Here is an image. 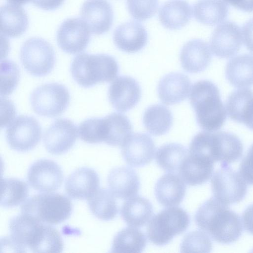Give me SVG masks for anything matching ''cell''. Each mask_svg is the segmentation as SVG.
<instances>
[{"instance_id":"obj_36","label":"cell","mask_w":253,"mask_h":253,"mask_svg":"<svg viewBox=\"0 0 253 253\" xmlns=\"http://www.w3.org/2000/svg\"><path fill=\"white\" fill-rule=\"evenodd\" d=\"M189 151L183 145L171 143L159 147L156 153V161L164 170L170 172L178 171Z\"/></svg>"},{"instance_id":"obj_20","label":"cell","mask_w":253,"mask_h":253,"mask_svg":"<svg viewBox=\"0 0 253 253\" xmlns=\"http://www.w3.org/2000/svg\"><path fill=\"white\" fill-rule=\"evenodd\" d=\"M191 82L185 75L171 73L159 82L158 94L161 101L167 105H174L185 100L190 91Z\"/></svg>"},{"instance_id":"obj_46","label":"cell","mask_w":253,"mask_h":253,"mask_svg":"<svg viewBox=\"0 0 253 253\" xmlns=\"http://www.w3.org/2000/svg\"><path fill=\"white\" fill-rule=\"evenodd\" d=\"M10 3H14L18 5H23L31 1V0H7Z\"/></svg>"},{"instance_id":"obj_41","label":"cell","mask_w":253,"mask_h":253,"mask_svg":"<svg viewBox=\"0 0 253 253\" xmlns=\"http://www.w3.org/2000/svg\"><path fill=\"white\" fill-rule=\"evenodd\" d=\"M239 172L247 183L253 185V144L240 164Z\"/></svg>"},{"instance_id":"obj_39","label":"cell","mask_w":253,"mask_h":253,"mask_svg":"<svg viewBox=\"0 0 253 253\" xmlns=\"http://www.w3.org/2000/svg\"><path fill=\"white\" fill-rule=\"evenodd\" d=\"M0 94L4 96L11 93L18 84L19 69L14 62L4 60L0 62Z\"/></svg>"},{"instance_id":"obj_29","label":"cell","mask_w":253,"mask_h":253,"mask_svg":"<svg viewBox=\"0 0 253 253\" xmlns=\"http://www.w3.org/2000/svg\"><path fill=\"white\" fill-rule=\"evenodd\" d=\"M28 249L34 253H60L64 244L58 231L40 222L32 234Z\"/></svg>"},{"instance_id":"obj_22","label":"cell","mask_w":253,"mask_h":253,"mask_svg":"<svg viewBox=\"0 0 253 253\" xmlns=\"http://www.w3.org/2000/svg\"><path fill=\"white\" fill-rule=\"evenodd\" d=\"M108 184L114 196L121 199H128L138 193L140 180L135 171L128 167L113 169L108 176Z\"/></svg>"},{"instance_id":"obj_23","label":"cell","mask_w":253,"mask_h":253,"mask_svg":"<svg viewBox=\"0 0 253 253\" xmlns=\"http://www.w3.org/2000/svg\"><path fill=\"white\" fill-rule=\"evenodd\" d=\"M227 114L231 119L245 125L253 130V91L248 88L236 90L226 102Z\"/></svg>"},{"instance_id":"obj_7","label":"cell","mask_w":253,"mask_h":253,"mask_svg":"<svg viewBox=\"0 0 253 253\" xmlns=\"http://www.w3.org/2000/svg\"><path fill=\"white\" fill-rule=\"evenodd\" d=\"M20 60L25 69L31 75L42 77L53 69L55 56L49 42L40 38H31L21 46Z\"/></svg>"},{"instance_id":"obj_26","label":"cell","mask_w":253,"mask_h":253,"mask_svg":"<svg viewBox=\"0 0 253 253\" xmlns=\"http://www.w3.org/2000/svg\"><path fill=\"white\" fill-rule=\"evenodd\" d=\"M192 14V7L186 0H169L161 7L159 18L165 28L177 30L189 22Z\"/></svg>"},{"instance_id":"obj_11","label":"cell","mask_w":253,"mask_h":253,"mask_svg":"<svg viewBox=\"0 0 253 253\" xmlns=\"http://www.w3.org/2000/svg\"><path fill=\"white\" fill-rule=\"evenodd\" d=\"M90 31L82 19L72 18L65 20L57 32L58 46L64 52L75 54L84 51L90 40Z\"/></svg>"},{"instance_id":"obj_13","label":"cell","mask_w":253,"mask_h":253,"mask_svg":"<svg viewBox=\"0 0 253 253\" xmlns=\"http://www.w3.org/2000/svg\"><path fill=\"white\" fill-rule=\"evenodd\" d=\"M78 135V128L73 122L64 118L57 119L44 132V146L52 154L65 153L73 147Z\"/></svg>"},{"instance_id":"obj_14","label":"cell","mask_w":253,"mask_h":253,"mask_svg":"<svg viewBox=\"0 0 253 253\" xmlns=\"http://www.w3.org/2000/svg\"><path fill=\"white\" fill-rule=\"evenodd\" d=\"M242 40L240 27L233 22L226 21L218 25L213 31L210 40V47L216 56L228 58L238 52Z\"/></svg>"},{"instance_id":"obj_15","label":"cell","mask_w":253,"mask_h":253,"mask_svg":"<svg viewBox=\"0 0 253 253\" xmlns=\"http://www.w3.org/2000/svg\"><path fill=\"white\" fill-rule=\"evenodd\" d=\"M141 88L133 78L122 76L110 84L108 98L112 106L117 111L125 112L133 108L139 101Z\"/></svg>"},{"instance_id":"obj_37","label":"cell","mask_w":253,"mask_h":253,"mask_svg":"<svg viewBox=\"0 0 253 253\" xmlns=\"http://www.w3.org/2000/svg\"><path fill=\"white\" fill-rule=\"evenodd\" d=\"M27 184L23 181L13 178L1 180L0 206L9 208L24 202L28 196Z\"/></svg>"},{"instance_id":"obj_35","label":"cell","mask_w":253,"mask_h":253,"mask_svg":"<svg viewBox=\"0 0 253 253\" xmlns=\"http://www.w3.org/2000/svg\"><path fill=\"white\" fill-rule=\"evenodd\" d=\"M88 204L92 213L101 220H112L118 212L115 196L107 189L99 188L88 199Z\"/></svg>"},{"instance_id":"obj_18","label":"cell","mask_w":253,"mask_h":253,"mask_svg":"<svg viewBox=\"0 0 253 253\" xmlns=\"http://www.w3.org/2000/svg\"><path fill=\"white\" fill-rule=\"evenodd\" d=\"M99 188V178L93 169L82 167L77 169L67 178L65 189L71 198L88 199Z\"/></svg>"},{"instance_id":"obj_3","label":"cell","mask_w":253,"mask_h":253,"mask_svg":"<svg viewBox=\"0 0 253 253\" xmlns=\"http://www.w3.org/2000/svg\"><path fill=\"white\" fill-rule=\"evenodd\" d=\"M119 70L116 60L106 54H79L73 59L71 66L74 80L86 88L112 81L118 75Z\"/></svg>"},{"instance_id":"obj_1","label":"cell","mask_w":253,"mask_h":253,"mask_svg":"<svg viewBox=\"0 0 253 253\" xmlns=\"http://www.w3.org/2000/svg\"><path fill=\"white\" fill-rule=\"evenodd\" d=\"M195 221L198 227L220 244L234 242L243 231L240 216L214 197L199 207L195 215Z\"/></svg>"},{"instance_id":"obj_9","label":"cell","mask_w":253,"mask_h":253,"mask_svg":"<svg viewBox=\"0 0 253 253\" xmlns=\"http://www.w3.org/2000/svg\"><path fill=\"white\" fill-rule=\"evenodd\" d=\"M211 187L214 197L226 205L241 201L247 191L246 182L240 174L225 164H221L214 172Z\"/></svg>"},{"instance_id":"obj_31","label":"cell","mask_w":253,"mask_h":253,"mask_svg":"<svg viewBox=\"0 0 253 253\" xmlns=\"http://www.w3.org/2000/svg\"><path fill=\"white\" fill-rule=\"evenodd\" d=\"M226 77L236 87L253 85V55L245 54L231 59L225 70Z\"/></svg>"},{"instance_id":"obj_44","label":"cell","mask_w":253,"mask_h":253,"mask_svg":"<svg viewBox=\"0 0 253 253\" xmlns=\"http://www.w3.org/2000/svg\"><path fill=\"white\" fill-rule=\"evenodd\" d=\"M242 221L246 231L253 235V204L248 207L243 212Z\"/></svg>"},{"instance_id":"obj_42","label":"cell","mask_w":253,"mask_h":253,"mask_svg":"<svg viewBox=\"0 0 253 253\" xmlns=\"http://www.w3.org/2000/svg\"><path fill=\"white\" fill-rule=\"evenodd\" d=\"M242 38L247 48L253 53V18L243 25Z\"/></svg>"},{"instance_id":"obj_24","label":"cell","mask_w":253,"mask_h":253,"mask_svg":"<svg viewBox=\"0 0 253 253\" xmlns=\"http://www.w3.org/2000/svg\"><path fill=\"white\" fill-rule=\"evenodd\" d=\"M186 187L184 181L174 173L163 175L157 181L155 194L158 202L165 207L178 205L183 200Z\"/></svg>"},{"instance_id":"obj_17","label":"cell","mask_w":253,"mask_h":253,"mask_svg":"<svg viewBox=\"0 0 253 253\" xmlns=\"http://www.w3.org/2000/svg\"><path fill=\"white\" fill-rule=\"evenodd\" d=\"M81 16L90 32L97 35L107 32L114 19L112 7L107 0H86L82 6Z\"/></svg>"},{"instance_id":"obj_8","label":"cell","mask_w":253,"mask_h":253,"mask_svg":"<svg viewBox=\"0 0 253 253\" xmlns=\"http://www.w3.org/2000/svg\"><path fill=\"white\" fill-rule=\"evenodd\" d=\"M70 102V94L63 85L48 83L37 87L30 96V102L33 110L37 114L55 117L62 114Z\"/></svg>"},{"instance_id":"obj_27","label":"cell","mask_w":253,"mask_h":253,"mask_svg":"<svg viewBox=\"0 0 253 253\" xmlns=\"http://www.w3.org/2000/svg\"><path fill=\"white\" fill-rule=\"evenodd\" d=\"M0 32L7 37L21 36L28 27V19L24 9L14 3H6L0 8Z\"/></svg>"},{"instance_id":"obj_25","label":"cell","mask_w":253,"mask_h":253,"mask_svg":"<svg viewBox=\"0 0 253 253\" xmlns=\"http://www.w3.org/2000/svg\"><path fill=\"white\" fill-rule=\"evenodd\" d=\"M243 146L235 134L226 131L213 132V157L214 162L229 165L242 156Z\"/></svg>"},{"instance_id":"obj_28","label":"cell","mask_w":253,"mask_h":253,"mask_svg":"<svg viewBox=\"0 0 253 253\" xmlns=\"http://www.w3.org/2000/svg\"><path fill=\"white\" fill-rule=\"evenodd\" d=\"M213 163L189 154L178 170L179 175L187 184L201 185L211 176Z\"/></svg>"},{"instance_id":"obj_6","label":"cell","mask_w":253,"mask_h":253,"mask_svg":"<svg viewBox=\"0 0 253 253\" xmlns=\"http://www.w3.org/2000/svg\"><path fill=\"white\" fill-rule=\"evenodd\" d=\"M132 127L128 118L119 113L104 118H90L87 131L94 143L104 142L108 145L122 146L131 134Z\"/></svg>"},{"instance_id":"obj_34","label":"cell","mask_w":253,"mask_h":253,"mask_svg":"<svg viewBox=\"0 0 253 253\" xmlns=\"http://www.w3.org/2000/svg\"><path fill=\"white\" fill-rule=\"evenodd\" d=\"M173 121L171 111L161 104L149 106L145 111L143 123L147 131L154 135H162L170 129Z\"/></svg>"},{"instance_id":"obj_43","label":"cell","mask_w":253,"mask_h":253,"mask_svg":"<svg viewBox=\"0 0 253 253\" xmlns=\"http://www.w3.org/2000/svg\"><path fill=\"white\" fill-rule=\"evenodd\" d=\"M65 0H31L37 7L45 10H52L60 7Z\"/></svg>"},{"instance_id":"obj_19","label":"cell","mask_w":253,"mask_h":253,"mask_svg":"<svg viewBox=\"0 0 253 253\" xmlns=\"http://www.w3.org/2000/svg\"><path fill=\"white\" fill-rule=\"evenodd\" d=\"M113 40L122 51L135 53L147 44L148 35L144 27L135 21H129L119 25L114 31Z\"/></svg>"},{"instance_id":"obj_4","label":"cell","mask_w":253,"mask_h":253,"mask_svg":"<svg viewBox=\"0 0 253 253\" xmlns=\"http://www.w3.org/2000/svg\"><path fill=\"white\" fill-rule=\"evenodd\" d=\"M22 213L47 224L63 222L71 215L73 205L66 196L59 193H40L26 200L21 207Z\"/></svg>"},{"instance_id":"obj_16","label":"cell","mask_w":253,"mask_h":253,"mask_svg":"<svg viewBox=\"0 0 253 253\" xmlns=\"http://www.w3.org/2000/svg\"><path fill=\"white\" fill-rule=\"evenodd\" d=\"M121 146L123 159L132 167L144 166L154 158L155 143L152 138L147 134L136 133L131 134Z\"/></svg>"},{"instance_id":"obj_40","label":"cell","mask_w":253,"mask_h":253,"mask_svg":"<svg viewBox=\"0 0 253 253\" xmlns=\"http://www.w3.org/2000/svg\"><path fill=\"white\" fill-rule=\"evenodd\" d=\"M126 3L128 10L134 19L145 21L156 12L158 0H127Z\"/></svg>"},{"instance_id":"obj_5","label":"cell","mask_w":253,"mask_h":253,"mask_svg":"<svg viewBox=\"0 0 253 253\" xmlns=\"http://www.w3.org/2000/svg\"><path fill=\"white\" fill-rule=\"evenodd\" d=\"M190 222L189 215L182 208L173 207L165 209L149 221L147 237L156 245H165L175 236L186 231Z\"/></svg>"},{"instance_id":"obj_21","label":"cell","mask_w":253,"mask_h":253,"mask_svg":"<svg viewBox=\"0 0 253 253\" xmlns=\"http://www.w3.org/2000/svg\"><path fill=\"white\" fill-rule=\"evenodd\" d=\"M211 54L208 44L203 40L194 39L182 47L180 60L183 69L190 73H198L209 65Z\"/></svg>"},{"instance_id":"obj_30","label":"cell","mask_w":253,"mask_h":253,"mask_svg":"<svg viewBox=\"0 0 253 253\" xmlns=\"http://www.w3.org/2000/svg\"><path fill=\"white\" fill-rule=\"evenodd\" d=\"M153 213V206L147 199L135 196L128 199L121 209V215L129 226L139 228L145 225Z\"/></svg>"},{"instance_id":"obj_38","label":"cell","mask_w":253,"mask_h":253,"mask_svg":"<svg viewBox=\"0 0 253 253\" xmlns=\"http://www.w3.org/2000/svg\"><path fill=\"white\" fill-rule=\"evenodd\" d=\"M211 249V239L206 233L200 230L193 231L186 234L180 244L181 253H209Z\"/></svg>"},{"instance_id":"obj_2","label":"cell","mask_w":253,"mask_h":253,"mask_svg":"<svg viewBox=\"0 0 253 253\" xmlns=\"http://www.w3.org/2000/svg\"><path fill=\"white\" fill-rule=\"evenodd\" d=\"M189 99L201 128L212 131L223 125L226 112L214 84L208 80L195 82L191 89Z\"/></svg>"},{"instance_id":"obj_12","label":"cell","mask_w":253,"mask_h":253,"mask_svg":"<svg viewBox=\"0 0 253 253\" xmlns=\"http://www.w3.org/2000/svg\"><path fill=\"white\" fill-rule=\"evenodd\" d=\"M63 177L62 170L56 162L49 159H41L30 166L27 181L33 189L48 192L55 191L61 186Z\"/></svg>"},{"instance_id":"obj_33","label":"cell","mask_w":253,"mask_h":253,"mask_svg":"<svg viewBox=\"0 0 253 253\" xmlns=\"http://www.w3.org/2000/svg\"><path fill=\"white\" fill-rule=\"evenodd\" d=\"M146 238L143 232L133 227H127L114 237L111 252L119 253H141L146 245Z\"/></svg>"},{"instance_id":"obj_10","label":"cell","mask_w":253,"mask_h":253,"mask_svg":"<svg viewBox=\"0 0 253 253\" xmlns=\"http://www.w3.org/2000/svg\"><path fill=\"white\" fill-rule=\"evenodd\" d=\"M5 135L11 148L26 152L33 149L39 143L42 136V128L33 117L21 115L8 125Z\"/></svg>"},{"instance_id":"obj_45","label":"cell","mask_w":253,"mask_h":253,"mask_svg":"<svg viewBox=\"0 0 253 253\" xmlns=\"http://www.w3.org/2000/svg\"><path fill=\"white\" fill-rule=\"evenodd\" d=\"M224 2L242 11L253 12V0H223Z\"/></svg>"},{"instance_id":"obj_32","label":"cell","mask_w":253,"mask_h":253,"mask_svg":"<svg viewBox=\"0 0 253 253\" xmlns=\"http://www.w3.org/2000/svg\"><path fill=\"white\" fill-rule=\"evenodd\" d=\"M193 14L200 23L213 26L226 18L228 7L222 0H199L194 5Z\"/></svg>"}]
</instances>
